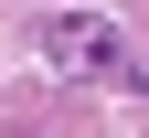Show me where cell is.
<instances>
[{"mask_svg":"<svg viewBox=\"0 0 149 138\" xmlns=\"http://www.w3.org/2000/svg\"><path fill=\"white\" fill-rule=\"evenodd\" d=\"M139 85H149V74H139Z\"/></svg>","mask_w":149,"mask_h":138,"instance_id":"obj_2","label":"cell"},{"mask_svg":"<svg viewBox=\"0 0 149 138\" xmlns=\"http://www.w3.org/2000/svg\"><path fill=\"white\" fill-rule=\"evenodd\" d=\"M43 64L74 85H139V53L107 11H43Z\"/></svg>","mask_w":149,"mask_h":138,"instance_id":"obj_1","label":"cell"}]
</instances>
